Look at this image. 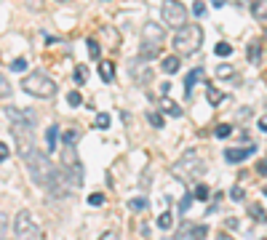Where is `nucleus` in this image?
<instances>
[{
	"instance_id": "nucleus-1",
	"label": "nucleus",
	"mask_w": 267,
	"mask_h": 240,
	"mask_svg": "<svg viewBox=\"0 0 267 240\" xmlns=\"http://www.w3.org/2000/svg\"><path fill=\"white\" fill-rule=\"evenodd\" d=\"M16 147H19V155H22V160L27 163V171H30L32 181H35L38 187H43V190H45V187L51 184V179H54L56 168L51 166V160L45 158L43 152L35 150V144L27 139V134H16Z\"/></svg>"
},
{
	"instance_id": "nucleus-2",
	"label": "nucleus",
	"mask_w": 267,
	"mask_h": 240,
	"mask_svg": "<svg viewBox=\"0 0 267 240\" xmlns=\"http://www.w3.org/2000/svg\"><path fill=\"white\" fill-rule=\"evenodd\" d=\"M206 171V160L200 158L195 150H187L182 158L177 160V163L171 166V173L177 179H182V181H192V179H198L200 173Z\"/></svg>"
},
{
	"instance_id": "nucleus-3",
	"label": "nucleus",
	"mask_w": 267,
	"mask_h": 240,
	"mask_svg": "<svg viewBox=\"0 0 267 240\" xmlns=\"http://www.w3.org/2000/svg\"><path fill=\"white\" fill-rule=\"evenodd\" d=\"M200 45H203V27H200V24H187L185 30H179L177 35H174V48H177V54H182V56L195 54Z\"/></svg>"
},
{
	"instance_id": "nucleus-4",
	"label": "nucleus",
	"mask_w": 267,
	"mask_h": 240,
	"mask_svg": "<svg viewBox=\"0 0 267 240\" xmlns=\"http://www.w3.org/2000/svg\"><path fill=\"white\" fill-rule=\"evenodd\" d=\"M22 88L27 91L30 96H38V99H51L56 96V83L51 80L48 75H40V72H32L22 80Z\"/></svg>"
},
{
	"instance_id": "nucleus-5",
	"label": "nucleus",
	"mask_w": 267,
	"mask_h": 240,
	"mask_svg": "<svg viewBox=\"0 0 267 240\" xmlns=\"http://www.w3.org/2000/svg\"><path fill=\"white\" fill-rule=\"evenodd\" d=\"M14 230H16V238H19V240H43L40 227L35 224V219H32L30 211H19V213H16Z\"/></svg>"
},
{
	"instance_id": "nucleus-6",
	"label": "nucleus",
	"mask_w": 267,
	"mask_h": 240,
	"mask_svg": "<svg viewBox=\"0 0 267 240\" xmlns=\"http://www.w3.org/2000/svg\"><path fill=\"white\" fill-rule=\"evenodd\" d=\"M160 14H163V22L168 24V27H174L177 32L187 27V8L182 3H177V0H168V3H163Z\"/></svg>"
},
{
	"instance_id": "nucleus-7",
	"label": "nucleus",
	"mask_w": 267,
	"mask_h": 240,
	"mask_svg": "<svg viewBox=\"0 0 267 240\" xmlns=\"http://www.w3.org/2000/svg\"><path fill=\"white\" fill-rule=\"evenodd\" d=\"M5 115H8L11 126H14L16 134H27L32 126L38 123L35 112H30V109H16V107H5Z\"/></svg>"
},
{
	"instance_id": "nucleus-8",
	"label": "nucleus",
	"mask_w": 267,
	"mask_h": 240,
	"mask_svg": "<svg viewBox=\"0 0 267 240\" xmlns=\"http://www.w3.org/2000/svg\"><path fill=\"white\" fill-rule=\"evenodd\" d=\"M62 166L70 171L67 176H70V181H73V187H80L83 184V166H80V160H77L73 147H64L62 150Z\"/></svg>"
},
{
	"instance_id": "nucleus-9",
	"label": "nucleus",
	"mask_w": 267,
	"mask_h": 240,
	"mask_svg": "<svg viewBox=\"0 0 267 240\" xmlns=\"http://www.w3.org/2000/svg\"><path fill=\"white\" fill-rule=\"evenodd\" d=\"M163 37H166V32L160 24H155V22H147L145 27H142V43H150V45H163Z\"/></svg>"
},
{
	"instance_id": "nucleus-10",
	"label": "nucleus",
	"mask_w": 267,
	"mask_h": 240,
	"mask_svg": "<svg viewBox=\"0 0 267 240\" xmlns=\"http://www.w3.org/2000/svg\"><path fill=\"white\" fill-rule=\"evenodd\" d=\"M251 152H254V144H249L246 150L243 147H232V150H225V160L227 163H240V160H246Z\"/></svg>"
},
{
	"instance_id": "nucleus-11",
	"label": "nucleus",
	"mask_w": 267,
	"mask_h": 240,
	"mask_svg": "<svg viewBox=\"0 0 267 240\" xmlns=\"http://www.w3.org/2000/svg\"><path fill=\"white\" fill-rule=\"evenodd\" d=\"M198 80H203V67H195L192 72H187V77H185V91L187 94H192V86Z\"/></svg>"
},
{
	"instance_id": "nucleus-12",
	"label": "nucleus",
	"mask_w": 267,
	"mask_h": 240,
	"mask_svg": "<svg viewBox=\"0 0 267 240\" xmlns=\"http://www.w3.org/2000/svg\"><path fill=\"white\" fill-rule=\"evenodd\" d=\"M160 54V45H150V43H142L139 45V59L147 62V59H155Z\"/></svg>"
},
{
	"instance_id": "nucleus-13",
	"label": "nucleus",
	"mask_w": 267,
	"mask_h": 240,
	"mask_svg": "<svg viewBox=\"0 0 267 240\" xmlns=\"http://www.w3.org/2000/svg\"><path fill=\"white\" fill-rule=\"evenodd\" d=\"M206 99H208V104H214V107H217L219 102L225 99V94H222V91H219L217 86H211V83H206Z\"/></svg>"
},
{
	"instance_id": "nucleus-14",
	"label": "nucleus",
	"mask_w": 267,
	"mask_h": 240,
	"mask_svg": "<svg viewBox=\"0 0 267 240\" xmlns=\"http://www.w3.org/2000/svg\"><path fill=\"white\" fill-rule=\"evenodd\" d=\"M99 75H102V80L104 83H113V77H115V64L113 62H99Z\"/></svg>"
},
{
	"instance_id": "nucleus-15",
	"label": "nucleus",
	"mask_w": 267,
	"mask_h": 240,
	"mask_svg": "<svg viewBox=\"0 0 267 240\" xmlns=\"http://www.w3.org/2000/svg\"><path fill=\"white\" fill-rule=\"evenodd\" d=\"M160 107H163L166 115H171V118H179V115H182V107H179L174 99H168V96H163V99H160Z\"/></svg>"
},
{
	"instance_id": "nucleus-16",
	"label": "nucleus",
	"mask_w": 267,
	"mask_h": 240,
	"mask_svg": "<svg viewBox=\"0 0 267 240\" xmlns=\"http://www.w3.org/2000/svg\"><path fill=\"white\" fill-rule=\"evenodd\" d=\"M208 235V227L206 224H195V227H187L185 238H192V240H203Z\"/></svg>"
},
{
	"instance_id": "nucleus-17",
	"label": "nucleus",
	"mask_w": 267,
	"mask_h": 240,
	"mask_svg": "<svg viewBox=\"0 0 267 240\" xmlns=\"http://www.w3.org/2000/svg\"><path fill=\"white\" fill-rule=\"evenodd\" d=\"M160 69L168 75H174V72H179V56H166L163 62H160Z\"/></svg>"
},
{
	"instance_id": "nucleus-18",
	"label": "nucleus",
	"mask_w": 267,
	"mask_h": 240,
	"mask_svg": "<svg viewBox=\"0 0 267 240\" xmlns=\"http://www.w3.org/2000/svg\"><path fill=\"white\" fill-rule=\"evenodd\" d=\"M56 139H59V126H48V131H45V144H48V152L56 150Z\"/></svg>"
},
{
	"instance_id": "nucleus-19",
	"label": "nucleus",
	"mask_w": 267,
	"mask_h": 240,
	"mask_svg": "<svg viewBox=\"0 0 267 240\" xmlns=\"http://www.w3.org/2000/svg\"><path fill=\"white\" fill-rule=\"evenodd\" d=\"M249 213H251L254 222H259V224L267 222V213H265V208H262V203H251V206H249Z\"/></svg>"
},
{
	"instance_id": "nucleus-20",
	"label": "nucleus",
	"mask_w": 267,
	"mask_h": 240,
	"mask_svg": "<svg viewBox=\"0 0 267 240\" xmlns=\"http://www.w3.org/2000/svg\"><path fill=\"white\" fill-rule=\"evenodd\" d=\"M251 14L259 19V22H267V0H259V3L251 5Z\"/></svg>"
},
{
	"instance_id": "nucleus-21",
	"label": "nucleus",
	"mask_w": 267,
	"mask_h": 240,
	"mask_svg": "<svg viewBox=\"0 0 267 240\" xmlns=\"http://www.w3.org/2000/svg\"><path fill=\"white\" fill-rule=\"evenodd\" d=\"M62 139H64V147H75L77 139H80V131H77V128H70V131L62 134Z\"/></svg>"
},
{
	"instance_id": "nucleus-22",
	"label": "nucleus",
	"mask_w": 267,
	"mask_h": 240,
	"mask_svg": "<svg viewBox=\"0 0 267 240\" xmlns=\"http://www.w3.org/2000/svg\"><path fill=\"white\" fill-rule=\"evenodd\" d=\"M86 45H88V54L94 56V59H99V56H102V43L96 40V37H88Z\"/></svg>"
},
{
	"instance_id": "nucleus-23",
	"label": "nucleus",
	"mask_w": 267,
	"mask_h": 240,
	"mask_svg": "<svg viewBox=\"0 0 267 240\" xmlns=\"http://www.w3.org/2000/svg\"><path fill=\"white\" fill-rule=\"evenodd\" d=\"M73 80L77 83V86H83V83L88 80V69H86V67H80V64H77V67H75V72H73Z\"/></svg>"
},
{
	"instance_id": "nucleus-24",
	"label": "nucleus",
	"mask_w": 267,
	"mask_h": 240,
	"mask_svg": "<svg viewBox=\"0 0 267 240\" xmlns=\"http://www.w3.org/2000/svg\"><path fill=\"white\" fill-rule=\"evenodd\" d=\"M259 54H262V45H259V43H249V59H251V64H259Z\"/></svg>"
},
{
	"instance_id": "nucleus-25",
	"label": "nucleus",
	"mask_w": 267,
	"mask_h": 240,
	"mask_svg": "<svg viewBox=\"0 0 267 240\" xmlns=\"http://www.w3.org/2000/svg\"><path fill=\"white\" fill-rule=\"evenodd\" d=\"M230 134H232V128L227 126V123H219V126L214 128V136H217V139H227Z\"/></svg>"
},
{
	"instance_id": "nucleus-26",
	"label": "nucleus",
	"mask_w": 267,
	"mask_h": 240,
	"mask_svg": "<svg viewBox=\"0 0 267 240\" xmlns=\"http://www.w3.org/2000/svg\"><path fill=\"white\" fill-rule=\"evenodd\" d=\"M208 195H211V190H208L206 184H198V187H195V192H192L195 200H208Z\"/></svg>"
},
{
	"instance_id": "nucleus-27",
	"label": "nucleus",
	"mask_w": 267,
	"mask_h": 240,
	"mask_svg": "<svg viewBox=\"0 0 267 240\" xmlns=\"http://www.w3.org/2000/svg\"><path fill=\"white\" fill-rule=\"evenodd\" d=\"M67 102H70V107H80V104H83L80 91H70V94H67Z\"/></svg>"
},
{
	"instance_id": "nucleus-28",
	"label": "nucleus",
	"mask_w": 267,
	"mask_h": 240,
	"mask_svg": "<svg viewBox=\"0 0 267 240\" xmlns=\"http://www.w3.org/2000/svg\"><path fill=\"white\" fill-rule=\"evenodd\" d=\"M171 224H174L171 213H160V216H158V227H160V230H168Z\"/></svg>"
},
{
	"instance_id": "nucleus-29",
	"label": "nucleus",
	"mask_w": 267,
	"mask_h": 240,
	"mask_svg": "<svg viewBox=\"0 0 267 240\" xmlns=\"http://www.w3.org/2000/svg\"><path fill=\"white\" fill-rule=\"evenodd\" d=\"M214 51H217V56H230V54H232V45L222 40V43H219V45H217V48H214Z\"/></svg>"
},
{
	"instance_id": "nucleus-30",
	"label": "nucleus",
	"mask_w": 267,
	"mask_h": 240,
	"mask_svg": "<svg viewBox=\"0 0 267 240\" xmlns=\"http://www.w3.org/2000/svg\"><path fill=\"white\" fill-rule=\"evenodd\" d=\"M96 128H102V131H104V128H110V115H107V112H99V115H96Z\"/></svg>"
},
{
	"instance_id": "nucleus-31",
	"label": "nucleus",
	"mask_w": 267,
	"mask_h": 240,
	"mask_svg": "<svg viewBox=\"0 0 267 240\" xmlns=\"http://www.w3.org/2000/svg\"><path fill=\"white\" fill-rule=\"evenodd\" d=\"M147 120L153 123L155 128H163V115H158V112H147Z\"/></svg>"
},
{
	"instance_id": "nucleus-32",
	"label": "nucleus",
	"mask_w": 267,
	"mask_h": 240,
	"mask_svg": "<svg viewBox=\"0 0 267 240\" xmlns=\"http://www.w3.org/2000/svg\"><path fill=\"white\" fill-rule=\"evenodd\" d=\"M217 75L219 77H232V75H235V69H232L230 64H222V67H217Z\"/></svg>"
},
{
	"instance_id": "nucleus-33",
	"label": "nucleus",
	"mask_w": 267,
	"mask_h": 240,
	"mask_svg": "<svg viewBox=\"0 0 267 240\" xmlns=\"http://www.w3.org/2000/svg\"><path fill=\"white\" fill-rule=\"evenodd\" d=\"M0 94H3V99H8V94H11V86H8V77H0Z\"/></svg>"
},
{
	"instance_id": "nucleus-34",
	"label": "nucleus",
	"mask_w": 267,
	"mask_h": 240,
	"mask_svg": "<svg viewBox=\"0 0 267 240\" xmlns=\"http://www.w3.org/2000/svg\"><path fill=\"white\" fill-rule=\"evenodd\" d=\"M128 206H131L134 211H142V208H147V200H145V198H134Z\"/></svg>"
},
{
	"instance_id": "nucleus-35",
	"label": "nucleus",
	"mask_w": 267,
	"mask_h": 240,
	"mask_svg": "<svg viewBox=\"0 0 267 240\" xmlns=\"http://www.w3.org/2000/svg\"><path fill=\"white\" fill-rule=\"evenodd\" d=\"M11 69H14V72H24V69H27V62H24V59H14V62H11Z\"/></svg>"
},
{
	"instance_id": "nucleus-36",
	"label": "nucleus",
	"mask_w": 267,
	"mask_h": 240,
	"mask_svg": "<svg viewBox=\"0 0 267 240\" xmlns=\"http://www.w3.org/2000/svg\"><path fill=\"white\" fill-rule=\"evenodd\" d=\"M230 198H232V200H243V187L235 184V187L230 190Z\"/></svg>"
},
{
	"instance_id": "nucleus-37",
	"label": "nucleus",
	"mask_w": 267,
	"mask_h": 240,
	"mask_svg": "<svg viewBox=\"0 0 267 240\" xmlns=\"http://www.w3.org/2000/svg\"><path fill=\"white\" fill-rule=\"evenodd\" d=\"M88 203H91V206H102V203H104V195H99V192H96V195L88 198Z\"/></svg>"
},
{
	"instance_id": "nucleus-38",
	"label": "nucleus",
	"mask_w": 267,
	"mask_h": 240,
	"mask_svg": "<svg viewBox=\"0 0 267 240\" xmlns=\"http://www.w3.org/2000/svg\"><path fill=\"white\" fill-rule=\"evenodd\" d=\"M190 203H192V195L182 198V203H179V211H187V208H190Z\"/></svg>"
},
{
	"instance_id": "nucleus-39",
	"label": "nucleus",
	"mask_w": 267,
	"mask_h": 240,
	"mask_svg": "<svg viewBox=\"0 0 267 240\" xmlns=\"http://www.w3.org/2000/svg\"><path fill=\"white\" fill-rule=\"evenodd\" d=\"M257 171L262 173V176H267V160H259V163H257Z\"/></svg>"
},
{
	"instance_id": "nucleus-40",
	"label": "nucleus",
	"mask_w": 267,
	"mask_h": 240,
	"mask_svg": "<svg viewBox=\"0 0 267 240\" xmlns=\"http://www.w3.org/2000/svg\"><path fill=\"white\" fill-rule=\"evenodd\" d=\"M203 11H206L203 3H195V5H192V14H195V16H203Z\"/></svg>"
},
{
	"instance_id": "nucleus-41",
	"label": "nucleus",
	"mask_w": 267,
	"mask_h": 240,
	"mask_svg": "<svg viewBox=\"0 0 267 240\" xmlns=\"http://www.w3.org/2000/svg\"><path fill=\"white\" fill-rule=\"evenodd\" d=\"M0 160H8V144H0Z\"/></svg>"
},
{
	"instance_id": "nucleus-42",
	"label": "nucleus",
	"mask_w": 267,
	"mask_h": 240,
	"mask_svg": "<svg viewBox=\"0 0 267 240\" xmlns=\"http://www.w3.org/2000/svg\"><path fill=\"white\" fill-rule=\"evenodd\" d=\"M259 128H262V131H267V118H262V120H259Z\"/></svg>"
},
{
	"instance_id": "nucleus-43",
	"label": "nucleus",
	"mask_w": 267,
	"mask_h": 240,
	"mask_svg": "<svg viewBox=\"0 0 267 240\" xmlns=\"http://www.w3.org/2000/svg\"><path fill=\"white\" fill-rule=\"evenodd\" d=\"M102 240H118V238H115L113 232H107V235H102Z\"/></svg>"
},
{
	"instance_id": "nucleus-44",
	"label": "nucleus",
	"mask_w": 267,
	"mask_h": 240,
	"mask_svg": "<svg viewBox=\"0 0 267 240\" xmlns=\"http://www.w3.org/2000/svg\"><path fill=\"white\" fill-rule=\"evenodd\" d=\"M219 240H232L230 235H225V232H222V238H219Z\"/></svg>"
},
{
	"instance_id": "nucleus-45",
	"label": "nucleus",
	"mask_w": 267,
	"mask_h": 240,
	"mask_svg": "<svg viewBox=\"0 0 267 240\" xmlns=\"http://www.w3.org/2000/svg\"><path fill=\"white\" fill-rule=\"evenodd\" d=\"M3 240H8V238H3Z\"/></svg>"
}]
</instances>
